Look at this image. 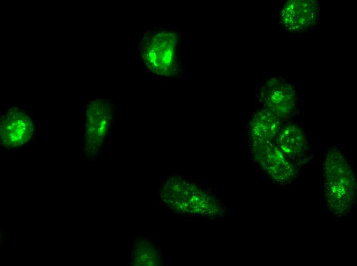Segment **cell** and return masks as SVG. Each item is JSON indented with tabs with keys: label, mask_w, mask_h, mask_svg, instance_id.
I'll list each match as a JSON object with an SVG mask.
<instances>
[{
	"label": "cell",
	"mask_w": 357,
	"mask_h": 266,
	"mask_svg": "<svg viewBox=\"0 0 357 266\" xmlns=\"http://www.w3.org/2000/svg\"><path fill=\"white\" fill-rule=\"evenodd\" d=\"M180 38L174 32L151 30L144 35L140 52L144 65L152 72L162 76L176 74L180 68Z\"/></svg>",
	"instance_id": "6da1fadb"
},
{
	"label": "cell",
	"mask_w": 357,
	"mask_h": 266,
	"mask_svg": "<svg viewBox=\"0 0 357 266\" xmlns=\"http://www.w3.org/2000/svg\"><path fill=\"white\" fill-rule=\"evenodd\" d=\"M319 3L314 1H288L284 5L280 20L291 32L303 31L312 27L318 19Z\"/></svg>",
	"instance_id": "7a4b0ae2"
},
{
	"label": "cell",
	"mask_w": 357,
	"mask_h": 266,
	"mask_svg": "<svg viewBox=\"0 0 357 266\" xmlns=\"http://www.w3.org/2000/svg\"><path fill=\"white\" fill-rule=\"evenodd\" d=\"M34 132L31 119L17 108L9 110L2 116L0 123L1 144L15 147L28 142Z\"/></svg>",
	"instance_id": "3957f363"
},
{
	"label": "cell",
	"mask_w": 357,
	"mask_h": 266,
	"mask_svg": "<svg viewBox=\"0 0 357 266\" xmlns=\"http://www.w3.org/2000/svg\"><path fill=\"white\" fill-rule=\"evenodd\" d=\"M86 116V141L89 146H98L108 130L110 109L105 101L96 100L89 105Z\"/></svg>",
	"instance_id": "277c9868"
}]
</instances>
